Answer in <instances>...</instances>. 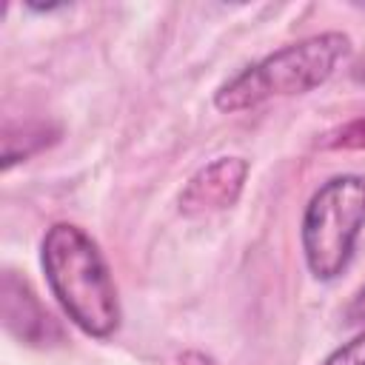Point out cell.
<instances>
[{
  "label": "cell",
  "instance_id": "1",
  "mask_svg": "<svg viewBox=\"0 0 365 365\" xmlns=\"http://www.w3.org/2000/svg\"><path fill=\"white\" fill-rule=\"evenodd\" d=\"M40 265L51 297L83 334L108 339L120 328L123 308L117 282L86 228L74 222L48 225L40 242Z\"/></svg>",
  "mask_w": 365,
  "mask_h": 365
},
{
  "label": "cell",
  "instance_id": "2",
  "mask_svg": "<svg viewBox=\"0 0 365 365\" xmlns=\"http://www.w3.org/2000/svg\"><path fill=\"white\" fill-rule=\"evenodd\" d=\"M348 51L351 37L342 31H319L285 43L220 83L214 91V106L225 114H237L277 97L305 94L328 83Z\"/></svg>",
  "mask_w": 365,
  "mask_h": 365
},
{
  "label": "cell",
  "instance_id": "3",
  "mask_svg": "<svg viewBox=\"0 0 365 365\" xmlns=\"http://www.w3.org/2000/svg\"><path fill=\"white\" fill-rule=\"evenodd\" d=\"M365 228V177L336 174L308 200L299 225L302 257L314 279H336L354 259Z\"/></svg>",
  "mask_w": 365,
  "mask_h": 365
},
{
  "label": "cell",
  "instance_id": "4",
  "mask_svg": "<svg viewBox=\"0 0 365 365\" xmlns=\"http://www.w3.org/2000/svg\"><path fill=\"white\" fill-rule=\"evenodd\" d=\"M245 177H248V163L242 157H217L188 180L185 191L180 194V208L185 214L228 208L237 202Z\"/></svg>",
  "mask_w": 365,
  "mask_h": 365
},
{
  "label": "cell",
  "instance_id": "5",
  "mask_svg": "<svg viewBox=\"0 0 365 365\" xmlns=\"http://www.w3.org/2000/svg\"><path fill=\"white\" fill-rule=\"evenodd\" d=\"M3 317H6V328L31 345L46 342L48 331L57 334L48 311H43V305L37 302L31 288L26 282H20L11 271H6V277H3Z\"/></svg>",
  "mask_w": 365,
  "mask_h": 365
},
{
  "label": "cell",
  "instance_id": "6",
  "mask_svg": "<svg viewBox=\"0 0 365 365\" xmlns=\"http://www.w3.org/2000/svg\"><path fill=\"white\" fill-rule=\"evenodd\" d=\"M319 145L322 148H365V117H356V120L339 125Z\"/></svg>",
  "mask_w": 365,
  "mask_h": 365
},
{
  "label": "cell",
  "instance_id": "7",
  "mask_svg": "<svg viewBox=\"0 0 365 365\" xmlns=\"http://www.w3.org/2000/svg\"><path fill=\"white\" fill-rule=\"evenodd\" d=\"M322 365H365V328L351 339H345L342 345H336L322 359Z\"/></svg>",
  "mask_w": 365,
  "mask_h": 365
},
{
  "label": "cell",
  "instance_id": "8",
  "mask_svg": "<svg viewBox=\"0 0 365 365\" xmlns=\"http://www.w3.org/2000/svg\"><path fill=\"white\" fill-rule=\"evenodd\" d=\"M345 322H359L365 325V285L351 297V302L345 305Z\"/></svg>",
  "mask_w": 365,
  "mask_h": 365
}]
</instances>
